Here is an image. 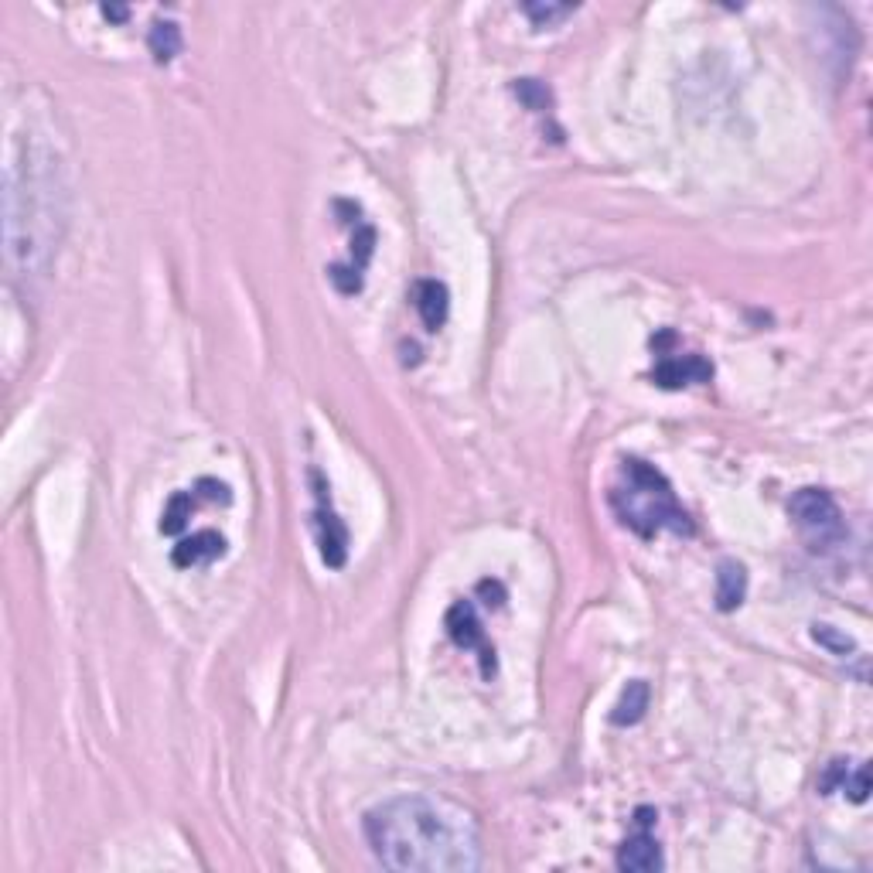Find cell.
<instances>
[{"label": "cell", "instance_id": "6da1fadb", "mask_svg": "<svg viewBox=\"0 0 873 873\" xmlns=\"http://www.w3.org/2000/svg\"><path fill=\"white\" fill-rule=\"evenodd\" d=\"M365 839L399 873H471L485 863L475 816L444 795L386 798L365 812Z\"/></svg>", "mask_w": 873, "mask_h": 873}, {"label": "cell", "instance_id": "7a4b0ae2", "mask_svg": "<svg viewBox=\"0 0 873 873\" xmlns=\"http://www.w3.org/2000/svg\"><path fill=\"white\" fill-rule=\"evenodd\" d=\"M611 509L621 519V526L638 532L642 539H652L662 529L693 536V519L679 505L672 485L662 471H655L642 457L621 461V481L611 488Z\"/></svg>", "mask_w": 873, "mask_h": 873}, {"label": "cell", "instance_id": "3957f363", "mask_svg": "<svg viewBox=\"0 0 873 873\" xmlns=\"http://www.w3.org/2000/svg\"><path fill=\"white\" fill-rule=\"evenodd\" d=\"M788 515L816 553H829L846 543V519L826 488H798L788 502Z\"/></svg>", "mask_w": 873, "mask_h": 873}, {"label": "cell", "instance_id": "277c9868", "mask_svg": "<svg viewBox=\"0 0 873 873\" xmlns=\"http://www.w3.org/2000/svg\"><path fill=\"white\" fill-rule=\"evenodd\" d=\"M444 628L447 635H451V642L457 648H468V652H478V662H481V676L492 679L498 662H495V648L492 642H488L485 635V625H481L478 618V608L471 601H457L451 604V611H447L444 618Z\"/></svg>", "mask_w": 873, "mask_h": 873}, {"label": "cell", "instance_id": "5b68a950", "mask_svg": "<svg viewBox=\"0 0 873 873\" xmlns=\"http://www.w3.org/2000/svg\"><path fill=\"white\" fill-rule=\"evenodd\" d=\"M314 481V492H318V509H314V532H318V546H321V560L328 563L331 570L345 567L348 560V529L345 522L331 512V502H328V488H324L321 475L314 471L311 475Z\"/></svg>", "mask_w": 873, "mask_h": 873}, {"label": "cell", "instance_id": "8992f818", "mask_svg": "<svg viewBox=\"0 0 873 873\" xmlns=\"http://www.w3.org/2000/svg\"><path fill=\"white\" fill-rule=\"evenodd\" d=\"M655 386L662 389H679V386H693V382H710L713 379V365L703 359V355H662L659 365L652 369Z\"/></svg>", "mask_w": 873, "mask_h": 873}, {"label": "cell", "instance_id": "52a82bcc", "mask_svg": "<svg viewBox=\"0 0 873 873\" xmlns=\"http://www.w3.org/2000/svg\"><path fill=\"white\" fill-rule=\"evenodd\" d=\"M229 543L222 532L215 529H202V532H191V536L181 539L178 546L171 550V563L178 570H191V567H205V563L219 560V556H226Z\"/></svg>", "mask_w": 873, "mask_h": 873}, {"label": "cell", "instance_id": "ba28073f", "mask_svg": "<svg viewBox=\"0 0 873 873\" xmlns=\"http://www.w3.org/2000/svg\"><path fill=\"white\" fill-rule=\"evenodd\" d=\"M665 867V856H662V846L648 829L635 833L631 839H625L618 850V870L625 873H655Z\"/></svg>", "mask_w": 873, "mask_h": 873}, {"label": "cell", "instance_id": "9c48e42d", "mask_svg": "<svg viewBox=\"0 0 873 873\" xmlns=\"http://www.w3.org/2000/svg\"><path fill=\"white\" fill-rule=\"evenodd\" d=\"M413 304H417V314L427 331H440L447 321V311H451V294L440 280H420L413 287Z\"/></svg>", "mask_w": 873, "mask_h": 873}, {"label": "cell", "instance_id": "30bf717a", "mask_svg": "<svg viewBox=\"0 0 873 873\" xmlns=\"http://www.w3.org/2000/svg\"><path fill=\"white\" fill-rule=\"evenodd\" d=\"M747 597V570L737 560H723L717 567V608L723 614L737 611Z\"/></svg>", "mask_w": 873, "mask_h": 873}, {"label": "cell", "instance_id": "8fae6325", "mask_svg": "<svg viewBox=\"0 0 873 873\" xmlns=\"http://www.w3.org/2000/svg\"><path fill=\"white\" fill-rule=\"evenodd\" d=\"M648 700H652V689H648V683H642V679L628 683L625 693H621V700L614 703V710H611V723H614V727H635V723L645 717Z\"/></svg>", "mask_w": 873, "mask_h": 873}, {"label": "cell", "instance_id": "7c38bea8", "mask_svg": "<svg viewBox=\"0 0 873 873\" xmlns=\"http://www.w3.org/2000/svg\"><path fill=\"white\" fill-rule=\"evenodd\" d=\"M147 48H151L157 65H168L181 52V28L174 21H154L151 35H147Z\"/></svg>", "mask_w": 873, "mask_h": 873}, {"label": "cell", "instance_id": "4fadbf2b", "mask_svg": "<svg viewBox=\"0 0 873 873\" xmlns=\"http://www.w3.org/2000/svg\"><path fill=\"white\" fill-rule=\"evenodd\" d=\"M195 502H198L195 492H174L171 495V502L164 505V515H161L164 536H178V532L188 526L191 512H195Z\"/></svg>", "mask_w": 873, "mask_h": 873}, {"label": "cell", "instance_id": "5bb4252c", "mask_svg": "<svg viewBox=\"0 0 873 873\" xmlns=\"http://www.w3.org/2000/svg\"><path fill=\"white\" fill-rule=\"evenodd\" d=\"M812 638H816L822 648H829L833 655H839V659H850V655H856L853 638L843 635V631L833 628V625H816V628H812Z\"/></svg>", "mask_w": 873, "mask_h": 873}, {"label": "cell", "instance_id": "9a60e30c", "mask_svg": "<svg viewBox=\"0 0 873 873\" xmlns=\"http://www.w3.org/2000/svg\"><path fill=\"white\" fill-rule=\"evenodd\" d=\"M573 11H577L573 4H522V14H526L536 28H550V24L563 21Z\"/></svg>", "mask_w": 873, "mask_h": 873}, {"label": "cell", "instance_id": "2e32d148", "mask_svg": "<svg viewBox=\"0 0 873 873\" xmlns=\"http://www.w3.org/2000/svg\"><path fill=\"white\" fill-rule=\"evenodd\" d=\"M515 96L522 99V103L529 106V110H546V106H550V89L543 86V82H536V79H519L515 82Z\"/></svg>", "mask_w": 873, "mask_h": 873}, {"label": "cell", "instance_id": "e0dca14e", "mask_svg": "<svg viewBox=\"0 0 873 873\" xmlns=\"http://www.w3.org/2000/svg\"><path fill=\"white\" fill-rule=\"evenodd\" d=\"M372 253H376V229L372 226H362L359 232H355L352 239V266L355 270H365V263L372 260Z\"/></svg>", "mask_w": 873, "mask_h": 873}, {"label": "cell", "instance_id": "ac0fdd59", "mask_svg": "<svg viewBox=\"0 0 873 873\" xmlns=\"http://www.w3.org/2000/svg\"><path fill=\"white\" fill-rule=\"evenodd\" d=\"M839 792H846L853 802H867V798H870V768H867V764H856V768H850V775H846Z\"/></svg>", "mask_w": 873, "mask_h": 873}, {"label": "cell", "instance_id": "d6986e66", "mask_svg": "<svg viewBox=\"0 0 873 873\" xmlns=\"http://www.w3.org/2000/svg\"><path fill=\"white\" fill-rule=\"evenodd\" d=\"M195 495L205 498V502H222V505L232 502V488L226 485V481H219V478H198L195 481Z\"/></svg>", "mask_w": 873, "mask_h": 873}, {"label": "cell", "instance_id": "ffe728a7", "mask_svg": "<svg viewBox=\"0 0 873 873\" xmlns=\"http://www.w3.org/2000/svg\"><path fill=\"white\" fill-rule=\"evenodd\" d=\"M328 277H331V284L342 290V294H359V290H362V273L355 270V266H331Z\"/></svg>", "mask_w": 873, "mask_h": 873}, {"label": "cell", "instance_id": "44dd1931", "mask_svg": "<svg viewBox=\"0 0 873 873\" xmlns=\"http://www.w3.org/2000/svg\"><path fill=\"white\" fill-rule=\"evenodd\" d=\"M846 775H850V761H829L826 775L819 778V792L822 795L839 792V788H843V781H846Z\"/></svg>", "mask_w": 873, "mask_h": 873}, {"label": "cell", "instance_id": "7402d4cb", "mask_svg": "<svg viewBox=\"0 0 873 873\" xmlns=\"http://www.w3.org/2000/svg\"><path fill=\"white\" fill-rule=\"evenodd\" d=\"M103 18L106 21H127L130 11L127 7H116V4H103Z\"/></svg>", "mask_w": 873, "mask_h": 873}]
</instances>
